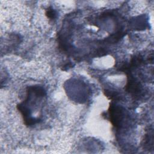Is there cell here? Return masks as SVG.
Returning a JSON list of instances; mask_svg holds the SVG:
<instances>
[{
  "label": "cell",
  "instance_id": "6da1fadb",
  "mask_svg": "<svg viewBox=\"0 0 154 154\" xmlns=\"http://www.w3.org/2000/svg\"><path fill=\"white\" fill-rule=\"evenodd\" d=\"M109 114H110L111 120L112 124L114 126H117L120 123V122L121 121L120 120L122 116L120 108L118 107L111 106V111H109Z\"/></svg>",
  "mask_w": 154,
  "mask_h": 154
},
{
  "label": "cell",
  "instance_id": "7a4b0ae2",
  "mask_svg": "<svg viewBox=\"0 0 154 154\" xmlns=\"http://www.w3.org/2000/svg\"><path fill=\"white\" fill-rule=\"evenodd\" d=\"M46 14L47 15V16L49 18H50L51 19H54L56 16V13H55V10H54L52 8H49L47 10V11L46 12Z\"/></svg>",
  "mask_w": 154,
  "mask_h": 154
}]
</instances>
